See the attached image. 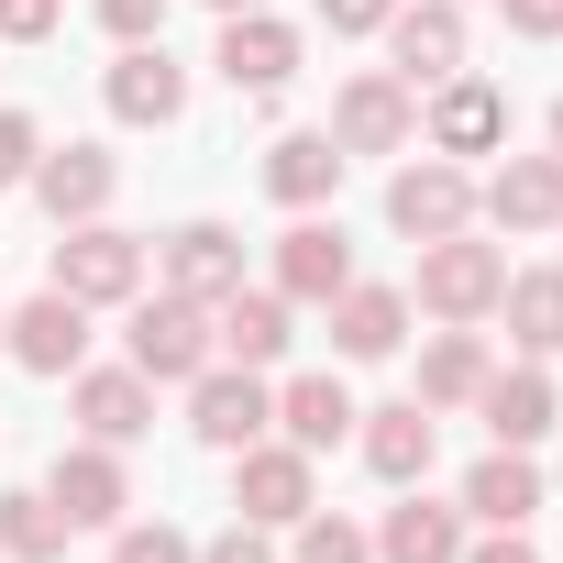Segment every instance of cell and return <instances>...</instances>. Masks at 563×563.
<instances>
[{"mask_svg": "<svg viewBox=\"0 0 563 563\" xmlns=\"http://www.w3.org/2000/svg\"><path fill=\"white\" fill-rule=\"evenodd\" d=\"M56 12H67V0H0V34H12V45H45Z\"/></svg>", "mask_w": 563, "mask_h": 563, "instance_id": "35", "label": "cell"}, {"mask_svg": "<svg viewBox=\"0 0 563 563\" xmlns=\"http://www.w3.org/2000/svg\"><path fill=\"white\" fill-rule=\"evenodd\" d=\"M276 431H288L299 453H332L354 431V387L343 376H288V387H276Z\"/></svg>", "mask_w": 563, "mask_h": 563, "instance_id": "26", "label": "cell"}, {"mask_svg": "<svg viewBox=\"0 0 563 563\" xmlns=\"http://www.w3.org/2000/svg\"><path fill=\"white\" fill-rule=\"evenodd\" d=\"M497 12H508V34H530V45L563 34V0H497Z\"/></svg>", "mask_w": 563, "mask_h": 563, "instance_id": "37", "label": "cell"}, {"mask_svg": "<svg viewBox=\"0 0 563 563\" xmlns=\"http://www.w3.org/2000/svg\"><path fill=\"white\" fill-rule=\"evenodd\" d=\"M387 221H398L409 243H442V232H464V221H475V177H464L453 155H420V166H398V177H387Z\"/></svg>", "mask_w": 563, "mask_h": 563, "instance_id": "8", "label": "cell"}, {"mask_svg": "<svg viewBox=\"0 0 563 563\" xmlns=\"http://www.w3.org/2000/svg\"><path fill=\"white\" fill-rule=\"evenodd\" d=\"M100 89H111V122H177V111H188V67L166 56V34H155V45H122V67H111Z\"/></svg>", "mask_w": 563, "mask_h": 563, "instance_id": "18", "label": "cell"}, {"mask_svg": "<svg viewBox=\"0 0 563 563\" xmlns=\"http://www.w3.org/2000/svg\"><path fill=\"white\" fill-rule=\"evenodd\" d=\"M365 420V464L387 475V486H420L431 475V453H442V420L420 409V398H398V409H354Z\"/></svg>", "mask_w": 563, "mask_h": 563, "instance_id": "21", "label": "cell"}, {"mask_svg": "<svg viewBox=\"0 0 563 563\" xmlns=\"http://www.w3.org/2000/svg\"><path fill=\"white\" fill-rule=\"evenodd\" d=\"M486 343H475V321H442L431 332V354H420V409H475L486 398Z\"/></svg>", "mask_w": 563, "mask_h": 563, "instance_id": "24", "label": "cell"}, {"mask_svg": "<svg viewBox=\"0 0 563 563\" xmlns=\"http://www.w3.org/2000/svg\"><path fill=\"white\" fill-rule=\"evenodd\" d=\"M486 442H508V453H530V442H552L563 431V398H552V376L541 365H508V376H486Z\"/></svg>", "mask_w": 563, "mask_h": 563, "instance_id": "19", "label": "cell"}, {"mask_svg": "<svg viewBox=\"0 0 563 563\" xmlns=\"http://www.w3.org/2000/svg\"><path fill=\"white\" fill-rule=\"evenodd\" d=\"M420 133H431V155H497L508 144V89L497 78H475V67H453L442 89H431V111H420Z\"/></svg>", "mask_w": 563, "mask_h": 563, "instance_id": "7", "label": "cell"}, {"mask_svg": "<svg viewBox=\"0 0 563 563\" xmlns=\"http://www.w3.org/2000/svg\"><path fill=\"white\" fill-rule=\"evenodd\" d=\"M111 563H199V541L155 519V530H111Z\"/></svg>", "mask_w": 563, "mask_h": 563, "instance_id": "31", "label": "cell"}, {"mask_svg": "<svg viewBox=\"0 0 563 563\" xmlns=\"http://www.w3.org/2000/svg\"><path fill=\"white\" fill-rule=\"evenodd\" d=\"M45 497H56V519H67V530H122L133 475H122V453H111V442H78V453H56Z\"/></svg>", "mask_w": 563, "mask_h": 563, "instance_id": "10", "label": "cell"}, {"mask_svg": "<svg viewBox=\"0 0 563 563\" xmlns=\"http://www.w3.org/2000/svg\"><path fill=\"white\" fill-rule=\"evenodd\" d=\"M552 155H563V100H552Z\"/></svg>", "mask_w": 563, "mask_h": 563, "instance_id": "40", "label": "cell"}, {"mask_svg": "<svg viewBox=\"0 0 563 563\" xmlns=\"http://www.w3.org/2000/svg\"><path fill=\"white\" fill-rule=\"evenodd\" d=\"M210 12H265V0H210Z\"/></svg>", "mask_w": 563, "mask_h": 563, "instance_id": "39", "label": "cell"}, {"mask_svg": "<svg viewBox=\"0 0 563 563\" xmlns=\"http://www.w3.org/2000/svg\"><path fill=\"white\" fill-rule=\"evenodd\" d=\"M0 354L34 365V376H78V354H89V310L45 288V299H23L12 321H0Z\"/></svg>", "mask_w": 563, "mask_h": 563, "instance_id": "14", "label": "cell"}, {"mask_svg": "<svg viewBox=\"0 0 563 563\" xmlns=\"http://www.w3.org/2000/svg\"><path fill=\"white\" fill-rule=\"evenodd\" d=\"M232 508H243L254 530H299V519L321 508L310 453H299V442H243V453H232Z\"/></svg>", "mask_w": 563, "mask_h": 563, "instance_id": "5", "label": "cell"}, {"mask_svg": "<svg viewBox=\"0 0 563 563\" xmlns=\"http://www.w3.org/2000/svg\"><path fill=\"white\" fill-rule=\"evenodd\" d=\"M100 23H111L122 45H155V34H166V0H100Z\"/></svg>", "mask_w": 563, "mask_h": 563, "instance_id": "33", "label": "cell"}, {"mask_svg": "<svg viewBox=\"0 0 563 563\" xmlns=\"http://www.w3.org/2000/svg\"><path fill=\"white\" fill-rule=\"evenodd\" d=\"M56 552H67L56 497L45 486H12V497H0V563H56Z\"/></svg>", "mask_w": 563, "mask_h": 563, "instance_id": "29", "label": "cell"}, {"mask_svg": "<svg viewBox=\"0 0 563 563\" xmlns=\"http://www.w3.org/2000/svg\"><path fill=\"white\" fill-rule=\"evenodd\" d=\"M552 232H563V221H552Z\"/></svg>", "mask_w": 563, "mask_h": 563, "instance_id": "41", "label": "cell"}, {"mask_svg": "<svg viewBox=\"0 0 563 563\" xmlns=\"http://www.w3.org/2000/svg\"><path fill=\"white\" fill-rule=\"evenodd\" d=\"M34 199H45V221L67 232V221H100L111 210V188H122V166L100 155V144H56V155H34V177H23Z\"/></svg>", "mask_w": 563, "mask_h": 563, "instance_id": "15", "label": "cell"}, {"mask_svg": "<svg viewBox=\"0 0 563 563\" xmlns=\"http://www.w3.org/2000/svg\"><path fill=\"white\" fill-rule=\"evenodd\" d=\"M166 288L199 299V310H221V299L243 288V232H232V221H177V232H166Z\"/></svg>", "mask_w": 563, "mask_h": 563, "instance_id": "13", "label": "cell"}, {"mask_svg": "<svg viewBox=\"0 0 563 563\" xmlns=\"http://www.w3.org/2000/svg\"><path fill=\"white\" fill-rule=\"evenodd\" d=\"M464 563H541L519 530H486V541H464Z\"/></svg>", "mask_w": 563, "mask_h": 563, "instance_id": "38", "label": "cell"}, {"mask_svg": "<svg viewBox=\"0 0 563 563\" xmlns=\"http://www.w3.org/2000/svg\"><path fill=\"white\" fill-rule=\"evenodd\" d=\"M497 288H508V254H497V243H475V232L420 243V310H431V321H486Z\"/></svg>", "mask_w": 563, "mask_h": 563, "instance_id": "2", "label": "cell"}, {"mask_svg": "<svg viewBox=\"0 0 563 563\" xmlns=\"http://www.w3.org/2000/svg\"><path fill=\"white\" fill-rule=\"evenodd\" d=\"M497 310H508V343H519V354H552V343H563V265L508 276V288H497Z\"/></svg>", "mask_w": 563, "mask_h": 563, "instance_id": "28", "label": "cell"}, {"mask_svg": "<svg viewBox=\"0 0 563 563\" xmlns=\"http://www.w3.org/2000/svg\"><path fill=\"white\" fill-rule=\"evenodd\" d=\"M45 288H56V299H78V310H122V299H144V243H133V232H111V221H67Z\"/></svg>", "mask_w": 563, "mask_h": 563, "instance_id": "1", "label": "cell"}, {"mask_svg": "<svg viewBox=\"0 0 563 563\" xmlns=\"http://www.w3.org/2000/svg\"><path fill=\"white\" fill-rule=\"evenodd\" d=\"M486 221L497 232H552L563 221V155H508L486 177Z\"/></svg>", "mask_w": 563, "mask_h": 563, "instance_id": "22", "label": "cell"}, {"mask_svg": "<svg viewBox=\"0 0 563 563\" xmlns=\"http://www.w3.org/2000/svg\"><path fill=\"white\" fill-rule=\"evenodd\" d=\"M243 100H276L299 78V23H276V12H221V56H210Z\"/></svg>", "mask_w": 563, "mask_h": 563, "instance_id": "9", "label": "cell"}, {"mask_svg": "<svg viewBox=\"0 0 563 563\" xmlns=\"http://www.w3.org/2000/svg\"><path fill=\"white\" fill-rule=\"evenodd\" d=\"M199 563H276V541H265L254 519H232L221 541H199Z\"/></svg>", "mask_w": 563, "mask_h": 563, "instance_id": "34", "label": "cell"}, {"mask_svg": "<svg viewBox=\"0 0 563 563\" xmlns=\"http://www.w3.org/2000/svg\"><path fill=\"white\" fill-rule=\"evenodd\" d=\"M34 155H45L34 111H0V188H23V177H34Z\"/></svg>", "mask_w": 563, "mask_h": 563, "instance_id": "32", "label": "cell"}, {"mask_svg": "<svg viewBox=\"0 0 563 563\" xmlns=\"http://www.w3.org/2000/svg\"><path fill=\"white\" fill-rule=\"evenodd\" d=\"M265 420H276V387L254 376V365H199L188 376V431L210 442V453H243V442H265Z\"/></svg>", "mask_w": 563, "mask_h": 563, "instance_id": "4", "label": "cell"}, {"mask_svg": "<svg viewBox=\"0 0 563 563\" xmlns=\"http://www.w3.org/2000/svg\"><path fill=\"white\" fill-rule=\"evenodd\" d=\"M210 332H221V365H276V354H288L299 343V299H276V288H232L221 310H210Z\"/></svg>", "mask_w": 563, "mask_h": 563, "instance_id": "16", "label": "cell"}, {"mask_svg": "<svg viewBox=\"0 0 563 563\" xmlns=\"http://www.w3.org/2000/svg\"><path fill=\"white\" fill-rule=\"evenodd\" d=\"M221 354V332H210V310L199 299H133V376H155V387H188L199 365Z\"/></svg>", "mask_w": 563, "mask_h": 563, "instance_id": "3", "label": "cell"}, {"mask_svg": "<svg viewBox=\"0 0 563 563\" xmlns=\"http://www.w3.org/2000/svg\"><path fill=\"white\" fill-rule=\"evenodd\" d=\"M299 563H376V530H354L343 508H310L299 519Z\"/></svg>", "mask_w": 563, "mask_h": 563, "instance_id": "30", "label": "cell"}, {"mask_svg": "<svg viewBox=\"0 0 563 563\" xmlns=\"http://www.w3.org/2000/svg\"><path fill=\"white\" fill-rule=\"evenodd\" d=\"M354 288V243L332 232V221H288V232H276V299H310V310H332Z\"/></svg>", "mask_w": 563, "mask_h": 563, "instance_id": "12", "label": "cell"}, {"mask_svg": "<svg viewBox=\"0 0 563 563\" xmlns=\"http://www.w3.org/2000/svg\"><path fill=\"white\" fill-rule=\"evenodd\" d=\"M343 166H354V155H343L332 133H288V144H265V188L288 199V210H321V199L343 188Z\"/></svg>", "mask_w": 563, "mask_h": 563, "instance_id": "25", "label": "cell"}, {"mask_svg": "<svg viewBox=\"0 0 563 563\" xmlns=\"http://www.w3.org/2000/svg\"><path fill=\"white\" fill-rule=\"evenodd\" d=\"M376 563H464V508H431L420 486L376 519Z\"/></svg>", "mask_w": 563, "mask_h": 563, "instance_id": "23", "label": "cell"}, {"mask_svg": "<svg viewBox=\"0 0 563 563\" xmlns=\"http://www.w3.org/2000/svg\"><path fill=\"white\" fill-rule=\"evenodd\" d=\"M387 45H398V89H442L464 67V0H409V12H387Z\"/></svg>", "mask_w": 563, "mask_h": 563, "instance_id": "11", "label": "cell"}, {"mask_svg": "<svg viewBox=\"0 0 563 563\" xmlns=\"http://www.w3.org/2000/svg\"><path fill=\"white\" fill-rule=\"evenodd\" d=\"M453 508H464V519H486V530H519V519L541 508V475H530V453H508V442H497V453L464 475V497H453Z\"/></svg>", "mask_w": 563, "mask_h": 563, "instance_id": "27", "label": "cell"}, {"mask_svg": "<svg viewBox=\"0 0 563 563\" xmlns=\"http://www.w3.org/2000/svg\"><path fill=\"white\" fill-rule=\"evenodd\" d=\"M409 343V288H365V276H354V288L332 299V354L343 365H387Z\"/></svg>", "mask_w": 563, "mask_h": 563, "instance_id": "17", "label": "cell"}, {"mask_svg": "<svg viewBox=\"0 0 563 563\" xmlns=\"http://www.w3.org/2000/svg\"><path fill=\"white\" fill-rule=\"evenodd\" d=\"M387 12H398V0H321L332 34H387Z\"/></svg>", "mask_w": 563, "mask_h": 563, "instance_id": "36", "label": "cell"}, {"mask_svg": "<svg viewBox=\"0 0 563 563\" xmlns=\"http://www.w3.org/2000/svg\"><path fill=\"white\" fill-rule=\"evenodd\" d=\"M409 133H420V89H398L387 67L343 78V100H332V144L343 155H409Z\"/></svg>", "mask_w": 563, "mask_h": 563, "instance_id": "6", "label": "cell"}, {"mask_svg": "<svg viewBox=\"0 0 563 563\" xmlns=\"http://www.w3.org/2000/svg\"><path fill=\"white\" fill-rule=\"evenodd\" d=\"M78 431L89 442H144L155 431V376H133V365H100V376H78Z\"/></svg>", "mask_w": 563, "mask_h": 563, "instance_id": "20", "label": "cell"}]
</instances>
